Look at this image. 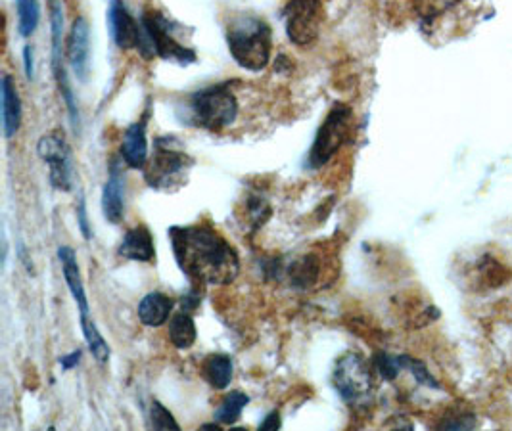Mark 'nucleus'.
Returning a JSON list of instances; mask_svg holds the SVG:
<instances>
[{
    "instance_id": "f257e3e1",
    "label": "nucleus",
    "mask_w": 512,
    "mask_h": 431,
    "mask_svg": "<svg viewBox=\"0 0 512 431\" xmlns=\"http://www.w3.org/2000/svg\"><path fill=\"white\" fill-rule=\"evenodd\" d=\"M173 253L192 290L227 286L240 274V257L233 246L208 225L173 227L169 230Z\"/></svg>"
},
{
    "instance_id": "f03ea898",
    "label": "nucleus",
    "mask_w": 512,
    "mask_h": 431,
    "mask_svg": "<svg viewBox=\"0 0 512 431\" xmlns=\"http://www.w3.org/2000/svg\"><path fill=\"white\" fill-rule=\"evenodd\" d=\"M227 45L240 68L257 73L271 62L273 31L261 18L236 16L227 27Z\"/></svg>"
},
{
    "instance_id": "7ed1b4c3",
    "label": "nucleus",
    "mask_w": 512,
    "mask_h": 431,
    "mask_svg": "<svg viewBox=\"0 0 512 431\" xmlns=\"http://www.w3.org/2000/svg\"><path fill=\"white\" fill-rule=\"evenodd\" d=\"M194 159L181 148L175 137H160L154 142V156L148 158L144 171V181L150 188L160 192H175L188 179Z\"/></svg>"
},
{
    "instance_id": "20e7f679",
    "label": "nucleus",
    "mask_w": 512,
    "mask_h": 431,
    "mask_svg": "<svg viewBox=\"0 0 512 431\" xmlns=\"http://www.w3.org/2000/svg\"><path fill=\"white\" fill-rule=\"evenodd\" d=\"M192 121L208 131H223L238 117V100L231 83L213 85L190 96Z\"/></svg>"
},
{
    "instance_id": "39448f33",
    "label": "nucleus",
    "mask_w": 512,
    "mask_h": 431,
    "mask_svg": "<svg viewBox=\"0 0 512 431\" xmlns=\"http://www.w3.org/2000/svg\"><path fill=\"white\" fill-rule=\"evenodd\" d=\"M355 115L348 104H334L319 127L313 146L309 150V167L321 169L330 159L334 158L353 135Z\"/></svg>"
},
{
    "instance_id": "423d86ee",
    "label": "nucleus",
    "mask_w": 512,
    "mask_h": 431,
    "mask_svg": "<svg viewBox=\"0 0 512 431\" xmlns=\"http://www.w3.org/2000/svg\"><path fill=\"white\" fill-rule=\"evenodd\" d=\"M332 382L340 397L351 407H367L374 397L373 368L359 355L346 353L338 359Z\"/></svg>"
},
{
    "instance_id": "0eeeda50",
    "label": "nucleus",
    "mask_w": 512,
    "mask_h": 431,
    "mask_svg": "<svg viewBox=\"0 0 512 431\" xmlns=\"http://www.w3.org/2000/svg\"><path fill=\"white\" fill-rule=\"evenodd\" d=\"M140 25L144 31V48H142L144 56H148L146 48H150L152 54L160 56L167 62H179L183 66L196 62V52L177 41V37L173 35V23L160 12L156 10L144 12Z\"/></svg>"
},
{
    "instance_id": "6e6552de",
    "label": "nucleus",
    "mask_w": 512,
    "mask_h": 431,
    "mask_svg": "<svg viewBox=\"0 0 512 431\" xmlns=\"http://www.w3.org/2000/svg\"><path fill=\"white\" fill-rule=\"evenodd\" d=\"M325 10L321 0H288L284 22L288 39L298 46L313 45L321 33Z\"/></svg>"
},
{
    "instance_id": "1a4fd4ad",
    "label": "nucleus",
    "mask_w": 512,
    "mask_h": 431,
    "mask_svg": "<svg viewBox=\"0 0 512 431\" xmlns=\"http://www.w3.org/2000/svg\"><path fill=\"white\" fill-rule=\"evenodd\" d=\"M48 4H50V29H52V73H54L58 91H60L66 106H68L71 123H73V127H77L79 125V112H77L75 96H73V91H71L68 69H66V64H64V41H62L64 14H62V0H48Z\"/></svg>"
},
{
    "instance_id": "9d476101",
    "label": "nucleus",
    "mask_w": 512,
    "mask_h": 431,
    "mask_svg": "<svg viewBox=\"0 0 512 431\" xmlns=\"http://www.w3.org/2000/svg\"><path fill=\"white\" fill-rule=\"evenodd\" d=\"M37 152L48 165V179L56 190H71V148L64 131H52L39 140Z\"/></svg>"
},
{
    "instance_id": "9b49d317",
    "label": "nucleus",
    "mask_w": 512,
    "mask_h": 431,
    "mask_svg": "<svg viewBox=\"0 0 512 431\" xmlns=\"http://www.w3.org/2000/svg\"><path fill=\"white\" fill-rule=\"evenodd\" d=\"M66 58L79 81H87L91 69V27L85 18H77L71 23L66 41Z\"/></svg>"
},
{
    "instance_id": "f8f14e48",
    "label": "nucleus",
    "mask_w": 512,
    "mask_h": 431,
    "mask_svg": "<svg viewBox=\"0 0 512 431\" xmlns=\"http://www.w3.org/2000/svg\"><path fill=\"white\" fill-rule=\"evenodd\" d=\"M110 29L116 45L121 50H140L144 48V31L142 25L129 14L121 0H114L110 6Z\"/></svg>"
},
{
    "instance_id": "ddd939ff",
    "label": "nucleus",
    "mask_w": 512,
    "mask_h": 431,
    "mask_svg": "<svg viewBox=\"0 0 512 431\" xmlns=\"http://www.w3.org/2000/svg\"><path fill=\"white\" fill-rule=\"evenodd\" d=\"M102 211L108 223L119 225L123 221V211H125V175L119 165V161H114L110 167L108 181L104 184L102 190Z\"/></svg>"
},
{
    "instance_id": "4468645a",
    "label": "nucleus",
    "mask_w": 512,
    "mask_h": 431,
    "mask_svg": "<svg viewBox=\"0 0 512 431\" xmlns=\"http://www.w3.org/2000/svg\"><path fill=\"white\" fill-rule=\"evenodd\" d=\"M117 255L129 261L139 263H154L156 248H154V236L146 225L129 228L117 248Z\"/></svg>"
},
{
    "instance_id": "2eb2a0df",
    "label": "nucleus",
    "mask_w": 512,
    "mask_h": 431,
    "mask_svg": "<svg viewBox=\"0 0 512 431\" xmlns=\"http://www.w3.org/2000/svg\"><path fill=\"white\" fill-rule=\"evenodd\" d=\"M146 117L127 127L123 142H121V159L131 169H144L148 163V138H146Z\"/></svg>"
},
{
    "instance_id": "dca6fc26",
    "label": "nucleus",
    "mask_w": 512,
    "mask_h": 431,
    "mask_svg": "<svg viewBox=\"0 0 512 431\" xmlns=\"http://www.w3.org/2000/svg\"><path fill=\"white\" fill-rule=\"evenodd\" d=\"M22 127V98L18 85L10 75L2 77V131L8 140L18 135Z\"/></svg>"
},
{
    "instance_id": "f3484780",
    "label": "nucleus",
    "mask_w": 512,
    "mask_h": 431,
    "mask_svg": "<svg viewBox=\"0 0 512 431\" xmlns=\"http://www.w3.org/2000/svg\"><path fill=\"white\" fill-rule=\"evenodd\" d=\"M58 259L62 263V271H64V278L66 284L70 288L71 295L79 307L81 317L89 315V299H87V292H85V284L81 278V271L77 265V255L70 246H60L58 250Z\"/></svg>"
},
{
    "instance_id": "a211bd4d",
    "label": "nucleus",
    "mask_w": 512,
    "mask_h": 431,
    "mask_svg": "<svg viewBox=\"0 0 512 431\" xmlns=\"http://www.w3.org/2000/svg\"><path fill=\"white\" fill-rule=\"evenodd\" d=\"M173 307H175V301L169 295L162 294V292H150L140 299L137 313H139V320L144 326L160 328L171 317Z\"/></svg>"
},
{
    "instance_id": "6ab92c4d",
    "label": "nucleus",
    "mask_w": 512,
    "mask_h": 431,
    "mask_svg": "<svg viewBox=\"0 0 512 431\" xmlns=\"http://www.w3.org/2000/svg\"><path fill=\"white\" fill-rule=\"evenodd\" d=\"M288 278L292 288L307 292L311 290L319 278H321V261L317 255L307 253L303 257H298L296 261H292V265L288 267Z\"/></svg>"
},
{
    "instance_id": "aec40b11",
    "label": "nucleus",
    "mask_w": 512,
    "mask_h": 431,
    "mask_svg": "<svg viewBox=\"0 0 512 431\" xmlns=\"http://www.w3.org/2000/svg\"><path fill=\"white\" fill-rule=\"evenodd\" d=\"M233 359L225 353H213L202 363L206 382L215 389H227L233 380Z\"/></svg>"
},
{
    "instance_id": "412c9836",
    "label": "nucleus",
    "mask_w": 512,
    "mask_h": 431,
    "mask_svg": "<svg viewBox=\"0 0 512 431\" xmlns=\"http://www.w3.org/2000/svg\"><path fill=\"white\" fill-rule=\"evenodd\" d=\"M198 338V330H196V324H194V318L188 313V311H181L177 315H173L169 320V340L171 343L185 351L190 349Z\"/></svg>"
},
{
    "instance_id": "4be33fe9",
    "label": "nucleus",
    "mask_w": 512,
    "mask_h": 431,
    "mask_svg": "<svg viewBox=\"0 0 512 431\" xmlns=\"http://www.w3.org/2000/svg\"><path fill=\"white\" fill-rule=\"evenodd\" d=\"M250 397L242 391H231L229 395L223 397L219 409L215 410V420L221 426H233L240 420V414L244 407H248Z\"/></svg>"
},
{
    "instance_id": "5701e85b",
    "label": "nucleus",
    "mask_w": 512,
    "mask_h": 431,
    "mask_svg": "<svg viewBox=\"0 0 512 431\" xmlns=\"http://www.w3.org/2000/svg\"><path fill=\"white\" fill-rule=\"evenodd\" d=\"M81 328H83L85 340H87L89 351L93 353L94 359H96L98 363H108V359H110V347H108L106 340L102 338L100 330L96 328V324H94V320L91 318V315L81 317Z\"/></svg>"
},
{
    "instance_id": "b1692460",
    "label": "nucleus",
    "mask_w": 512,
    "mask_h": 431,
    "mask_svg": "<svg viewBox=\"0 0 512 431\" xmlns=\"http://www.w3.org/2000/svg\"><path fill=\"white\" fill-rule=\"evenodd\" d=\"M18 6V27L22 37H31L41 20L39 0H16Z\"/></svg>"
},
{
    "instance_id": "393cba45",
    "label": "nucleus",
    "mask_w": 512,
    "mask_h": 431,
    "mask_svg": "<svg viewBox=\"0 0 512 431\" xmlns=\"http://www.w3.org/2000/svg\"><path fill=\"white\" fill-rule=\"evenodd\" d=\"M150 424H152L154 430H181V426L177 424V420L173 418V414L165 409L160 401H152V407H150Z\"/></svg>"
},
{
    "instance_id": "a878e982",
    "label": "nucleus",
    "mask_w": 512,
    "mask_h": 431,
    "mask_svg": "<svg viewBox=\"0 0 512 431\" xmlns=\"http://www.w3.org/2000/svg\"><path fill=\"white\" fill-rule=\"evenodd\" d=\"M461 0H417V12L422 18H436Z\"/></svg>"
},
{
    "instance_id": "bb28decb",
    "label": "nucleus",
    "mask_w": 512,
    "mask_h": 431,
    "mask_svg": "<svg viewBox=\"0 0 512 431\" xmlns=\"http://www.w3.org/2000/svg\"><path fill=\"white\" fill-rule=\"evenodd\" d=\"M77 225H79V230H81L83 238H85V240H91L93 232H91V223H89L87 205H85V198H83V196H79V200H77Z\"/></svg>"
},
{
    "instance_id": "cd10ccee",
    "label": "nucleus",
    "mask_w": 512,
    "mask_h": 431,
    "mask_svg": "<svg viewBox=\"0 0 512 431\" xmlns=\"http://www.w3.org/2000/svg\"><path fill=\"white\" fill-rule=\"evenodd\" d=\"M25 75L29 81L35 79V58H33V46L27 45L24 48Z\"/></svg>"
},
{
    "instance_id": "c85d7f7f",
    "label": "nucleus",
    "mask_w": 512,
    "mask_h": 431,
    "mask_svg": "<svg viewBox=\"0 0 512 431\" xmlns=\"http://www.w3.org/2000/svg\"><path fill=\"white\" fill-rule=\"evenodd\" d=\"M280 426H282V422H280L279 410H273V412H271V414H267V418L261 422L259 430H279Z\"/></svg>"
},
{
    "instance_id": "c756f323",
    "label": "nucleus",
    "mask_w": 512,
    "mask_h": 431,
    "mask_svg": "<svg viewBox=\"0 0 512 431\" xmlns=\"http://www.w3.org/2000/svg\"><path fill=\"white\" fill-rule=\"evenodd\" d=\"M81 349H75V351H71L70 355H66V357H62L60 359V364H62V368L64 370H71V368H75L79 361H81Z\"/></svg>"
}]
</instances>
